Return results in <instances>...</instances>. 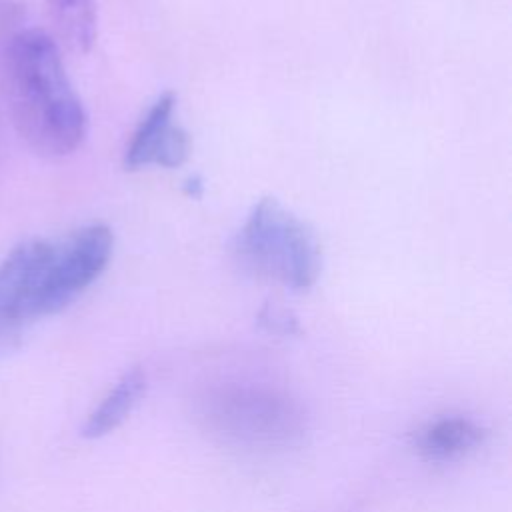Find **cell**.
Wrapping results in <instances>:
<instances>
[{
    "label": "cell",
    "mask_w": 512,
    "mask_h": 512,
    "mask_svg": "<svg viewBox=\"0 0 512 512\" xmlns=\"http://www.w3.org/2000/svg\"><path fill=\"white\" fill-rule=\"evenodd\" d=\"M112 248L114 234L102 222L86 224L54 242L36 296V320L72 304L106 270Z\"/></svg>",
    "instance_id": "3"
},
{
    "label": "cell",
    "mask_w": 512,
    "mask_h": 512,
    "mask_svg": "<svg viewBox=\"0 0 512 512\" xmlns=\"http://www.w3.org/2000/svg\"><path fill=\"white\" fill-rule=\"evenodd\" d=\"M6 90L14 124L36 152L66 156L86 138V110L56 42L44 30L26 28L10 36Z\"/></svg>",
    "instance_id": "1"
},
{
    "label": "cell",
    "mask_w": 512,
    "mask_h": 512,
    "mask_svg": "<svg viewBox=\"0 0 512 512\" xmlns=\"http://www.w3.org/2000/svg\"><path fill=\"white\" fill-rule=\"evenodd\" d=\"M52 240H26L0 262V354L14 348L36 320V296Z\"/></svg>",
    "instance_id": "4"
},
{
    "label": "cell",
    "mask_w": 512,
    "mask_h": 512,
    "mask_svg": "<svg viewBox=\"0 0 512 512\" xmlns=\"http://www.w3.org/2000/svg\"><path fill=\"white\" fill-rule=\"evenodd\" d=\"M146 392V372L140 366L126 370L92 408L82 424L84 438H102L116 430L138 406Z\"/></svg>",
    "instance_id": "8"
},
{
    "label": "cell",
    "mask_w": 512,
    "mask_h": 512,
    "mask_svg": "<svg viewBox=\"0 0 512 512\" xmlns=\"http://www.w3.org/2000/svg\"><path fill=\"white\" fill-rule=\"evenodd\" d=\"M260 322H262L268 330H272V332L292 334V332L298 330L296 318H292L286 310H280V308H274V306H268V308L262 310Z\"/></svg>",
    "instance_id": "10"
},
{
    "label": "cell",
    "mask_w": 512,
    "mask_h": 512,
    "mask_svg": "<svg viewBox=\"0 0 512 512\" xmlns=\"http://www.w3.org/2000/svg\"><path fill=\"white\" fill-rule=\"evenodd\" d=\"M174 108V92H164L152 102L126 146L122 160L126 170H138L150 164L176 168L188 160L190 136L182 126L172 122Z\"/></svg>",
    "instance_id": "6"
},
{
    "label": "cell",
    "mask_w": 512,
    "mask_h": 512,
    "mask_svg": "<svg viewBox=\"0 0 512 512\" xmlns=\"http://www.w3.org/2000/svg\"><path fill=\"white\" fill-rule=\"evenodd\" d=\"M58 36L68 48L88 52L98 32L96 0H44Z\"/></svg>",
    "instance_id": "9"
},
{
    "label": "cell",
    "mask_w": 512,
    "mask_h": 512,
    "mask_svg": "<svg viewBox=\"0 0 512 512\" xmlns=\"http://www.w3.org/2000/svg\"><path fill=\"white\" fill-rule=\"evenodd\" d=\"M186 194L192 198H200L202 196V180L200 178H190L186 182Z\"/></svg>",
    "instance_id": "11"
},
{
    "label": "cell",
    "mask_w": 512,
    "mask_h": 512,
    "mask_svg": "<svg viewBox=\"0 0 512 512\" xmlns=\"http://www.w3.org/2000/svg\"><path fill=\"white\" fill-rule=\"evenodd\" d=\"M210 418L222 434L252 444L286 442L298 430V414L286 398L258 390H238L216 398Z\"/></svg>",
    "instance_id": "5"
},
{
    "label": "cell",
    "mask_w": 512,
    "mask_h": 512,
    "mask_svg": "<svg viewBox=\"0 0 512 512\" xmlns=\"http://www.w3.org/2000/svg\"><path fill=\"white\" fill-rule=\"evenodd\" d=\"M234 250L252 272L290 290L312 288L322 272L316 234L276 198H262L250 208Z\"/></svg>",
    "instance_id": "2"
},
{
    "label": "cell",
    "mask_w": 512,
    "mask_h": 512,
    "mask_svg": "<svg viewBox=\"0 0 512 512\" xmlns=\"http://www.w3.org/2000/svg\"><path fill=\"white\" fill-rule=\"evenodd\" d=\"M486 438V430L470 416L452 414L430 420L414 434L416 452L430 462L458 460L476 450Z\"/></svg>",
    "instance_id": "7"
}]
</instances>
